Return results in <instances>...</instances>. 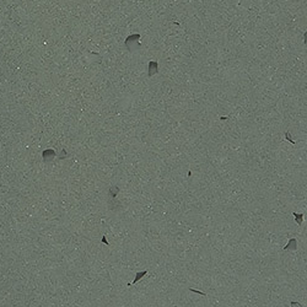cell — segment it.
Listing matches in <instances>:
<instances>
[{
	"mask_svg": "<svg viewBox=\"0 0 307 307\" xmlns=\"http://www.w3.org/2000/svg\"><path fill=\"white\" fill-rule=\"evenodd\" d=\"M149 68H150V70H149V76H154L155 74H157L158 69H157V63H156V62H150V63H149Z\"/></svg>",
	"mask_w": 307,
	"mask_h": 307,
	"instance_id": "2",
	"label": "cell"
},
{
	"mask_svg": "<svg viewBox=\"0 0 307 307\" xmlns=\"http://www.w3.org/2000/svg\"><path fill=\"white\" fill-rule=\"evenodd\" d=\"M139 38H140V34H130L127 39H125V46L128 47L129 50H133L135 48V43L139 44Z\"/></svg>",
	"mask_w": 307,
	"mask_h": 307,
	"instance_id": "1",
	"label": "cell"
}]
</instances>
